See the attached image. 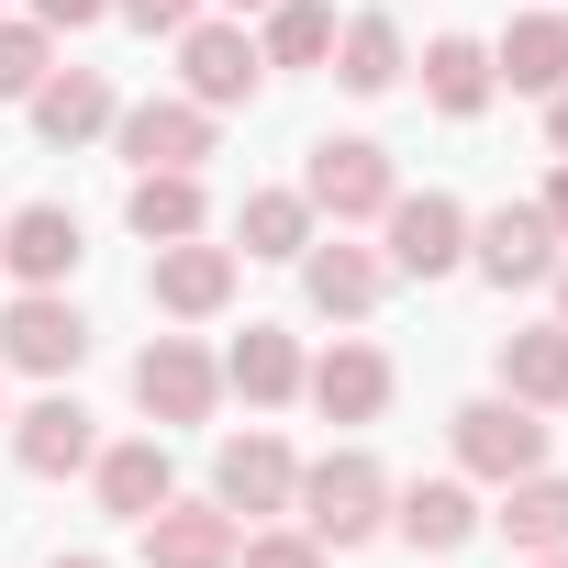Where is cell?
<instances>
[{
  "label": "cell",
  "instance_id": "cell-1",
  "mask_svg": "<svg viewBox=\"0 0 568 568\" xmlns=\"http://www.w3.org/2000/svg\"><path fill=\"white\" fill-rule=\"evenodd\" d=\"M302 535L313 546H368L379 524H390V468L368 457V446H335V457H313L302 468Z\"/></svg>",
  "mask_w": 568,
  "mask_h": 568
},
{
  "label": "cell",
  "instance_id": "cell-2",
  "mask_svg": "<svg viewBox=\"0 0 568 568\" xmlns=\"http://www.w3.org/2000/svg\"><path fill=\"white\" fill-rule=\"evenodd\" d=\"M390 190H402V179H390V145H368V134H324L313 168H302V201L335 212V223H379Z\"/></svg>",
  "mask_w": 568,
  "mask_h": 568
},
{
  "label": "cell",
  "instance_id": "cell-3",
  "mask_svg": "<svg viewBox=\"0 0 568 568\" xmlns=\"http://www.w3.org/2000/svg\"><path fill=\"white\" fill-rule=\"evenodd\" d=\"M446 435H457V468H468V479H490V490H501V479H524V468H546V424H535L513 390L457 402V424H446Z\"/></svg>",
  "mask_w": 568,
  "mask_h": 568
},
{
  "label": "cell",
  "instance_id": "cell-4",
  "mask_svg": "<svg viewBox=\"0 0 568 568\" xmlns=\"http://www.w3.org/2000/svg\"><path fill=\"white\" fill-rule=\"evenodd\" d=\"M291 490H302V457L278 446V435H256V424H245V435H223V446H212V501H223L234 524H245V513H291Z\"/></svg>",
  "mask_w": 568,
  "mask_h": 568
},
{
  "label": "cell",
  "instance_id": "cell-5",
  "mask_svg": "<svg viewBox=\"0 0 568 568\" xmlns=\"http://www.w3.org/2000/svg\"><path fill=\"white\" fill-rule=\"evenodd\" d=\"M90 357V324H79V302H57V291H23L12 313H0V368H23V379H68Z\"/></svg>",
  "mask_w": 568,
  "mask_h": 568
},
{
  "label": "cell",
  "instance_id": "cell-6",
  "mask_svg": "<svg viewBox=\"0 0 568 568\" xmlns=\"http://www.w3.org/2000/svg\"><path fill=\"white\" fill-rule=\"evenodd\" d=\"M468 267L490 291H535V278H557V223L535 201H501L490 223H468Z\"/></svg>",
  "mask_w": 568,
  "mask_h": 568
},
{
  "label": "cell",
  "instance_id": "cell-7",
  "mask_svg": "<svg viewBox=\"0 0 568 568\" xmlns=\"http://www.w3.org/2000/svg\"><path fill=\"white\" fill-rule=\"evenodd\" d=\"M390 267L402 278H446V267H468V212L446 201V190H390Z\"/></svg>",
  "mask_w": 568,
  "mask_h": 568
},
{
  "label": "cell",
  "instance_id": "cell-8",
  "mask_svg": "<svg viewBox=\"0 0 568 568\" xmlns=\"http://www.w3.org/2000/svg\"><path fill=\"white\" fill-rule=\"evenodd\" d=\"M134 402H145V424H212V402H223V368H212L190 335H156V346L134 357Z\"/></svg>",
  "mask_w": 568,
  "mask_h": 568
},
{
  "label": "cell",
  "instance_id": "cell-9",
  "mask_svg": "<svg viewBox=\"0 0 568 568\" xmlns=\"http://www.w3.org/2000/svg\"><path fill=\"white\" fill-rule=\"evenodd\" d=\"M179 79H190V101H201V112H234V101H256L267 57H256V34H245V23H190V34H179Z\"/></svg>",
  "mask_w": 568,
  "mask_h": 568
},
{
  "label": "cell",
  "instance_id": "cell-10",
  "mask_svg": "<svg viewBox=\"0 0 568 568\" xmlns=\"http://www.w3.org/2000/svg\"><path fill=\"white\" fill-rule=\"evenodd\" d=\"M134 535H145V568H234V546H245V524H234L223 501H179V490H168Z\"/></svg>",
  "mask_w": 568,
  "mask_h": 568
},
{
  "label": "cell",
  "instance_id": "cell-11",
  "mask_svg": "<svg viewBox=\"0 0 568 568\" xmlns=\"http://www.w3.org/2000/svg\"><path fill=\"white\" fill-rule=\"evenodd\" d=\"M145 302H156V313H179V324L223 313V302H234V245H201V234L156 245V267H145Z\"/></svg>",
  "mask_w": 568,
  "mask_h": 568
},
{
  "label": "cell",
  "instance_id": "cell-12",
  "mask_svg": "<svg viewBox=\"0 0 568 568\" xmlns=\"http://www.w3.org/2000/svg\"><path fill=\"white\" fill-rule=\"evenodd\" d=\"M112 134H123L134 168H201L212 156V112L201 101H134V112H112Z\"/></svg>",
  "mask_w": 568,
  "mask_h": 568
},
{
  "label": "cell",
  "instance_id": "cell-13",
  "mask_svg": "<svg viewBox=\"0 0 568 568\" xmlns=\"http://www.w3.org/2000/svg\"><path fill=\"white\" fill-rule=\"evenodd\" d=\"M0 267H12L23 291H57V278L79 267V212H57V201H23L12 223H0Z\"/></svg>",
  "mask_w": 568,
  "mask_h": 568
},
{
  "label": "cell",
  "instance_id": "cell-14",
  "mask_svg": "<svg viewBox=\"0 0 568 568\" xmlns=\"http://www.w3.org/2000/svg\"><path fill=\"white\" fill-rule=\"evenodd\" d=\"M112 112H123V101H112L101 68H45V79H34V134H45V145H90V134H112Z\"/></svg>",
  "mask_w": 568,
  "mask_h": 568
},
{
  "label": "cell",
  "instance_id": "cell-15",
  "mask_svg": "<svg viewBox=\"0 0 568 568\" xmlns=\"http://www.w3.org/2000/svg\"><path fill=\"white\" fill-rule=\"evenodd\" d=\"M302 390H313L324 424H368V413L390 402V357H379V346H324V357L302 368Z\"/></svg>",
  "mask_w": 568,
  "mask_h": 568
},
{
  "label": "cell",
  "instance_id": "cell-16",
  "mask_svg": "<svg viewBox=\"0 0 568 568\" xmlns=\"http://www.w3.org/2000/svg\"><path fill=\"white\" fill-rule=\"evenodd\" d=\"M12 457H23L34 479H68V468H90V457H101V435H90V413H79L68 390H45L34 413H12Z\"/></svg>",
  "mask_w": 568,
  "mask_h": 568
},
{
  "label": "cell",
  "instance_id": "cell-17",
  "mask_svg": "<svg viewBox=\"0 0 568 568\" xmlns=\"http://www.w3.org/2000/svg\"><path fill=\"white\" fill-rule=\"evenodd\" d=\"M90 479H101V513H112V524H145V513L179 490V468H168V446H156V435L101 446V457H90Z\"/></svg>",
  "mask_w": 568,
  "mask_h": 568
},
{
  "label": "cell",
  "instance_id": "cell-18",
  "mask_svg": "<svg viewBox=\"0 0 568 568\" xmlns=\"http://www.w3.org/2000/svg\"><path fill=\"white\" fill-rule=\"evenodd\" d=\"M302 291H313V313L357 324V313H379V291H390V267H379L368 245H302Z\"/></svg>",
  "mask_w": 568,
  "mask_h": 568
},
{
  "label": "cell",
  "instance_id": "cell-19",
  "mask_svg": "<svg viewBox=\"0 0 568 568\" xmlns=\"http://www.w3.org/2000/svg\"><path fill=\"white\" fill-rule=\"evenodd\" d=\"M490 90H501V79H490V45H479V34H435V45H424V101H435L446 123H479Z\"/></svg>",
  "mask_w": 568,
  "mask_h": 568
},
{
  "label": "cell",
  "instance_id": "cell-20",
  "mask_svg": "<svg viewBox=\"0 0 568 568\" xmlns=\"http://www.w3.org/2000/svg\"><path fill=\"white\" fill-rule=\"evenodd\" d=\"M390 524H402L424 557H457V546L479 535V501H468V479H413V490H390Z\"/></svg>",
  "mask_w": 568,
  "mask_h": 568
},
{
  "label": "cell",
  "instance_id": "cell-21",
  "mask_svg": "<svg viewBox=\"0 0 568 568\" xmlns=\"http://www.w3.org/2000/svg\"><path fill=\"white\" fill-rule=\"evenodd\" d=\"M490 79H501V90H524V101L568 90V23H557V12H524V23L490 45Z\"/></svg>",
  "mask_w": 568,
  "mask_h": 568
},
{
  "label": "cell",
  "instance_id": "cell-22",
  "mask_svg": "<svg viewBox=\"0 0 568 568\" xmlns=\"http://www.w3.org/2000/svg\"><path fill=\"white\" fill-rule=\"evenodd\" d=\"M123 223H134L145 245H179V234H201V168H134V190H123Z\"/></svg>",
  "mask_w": 568,
  "mask_h": 568
},
{
  "label": "cell",
  "instance_id": "cell-23",
  "mask_svg": "<svg viewBox=\"0 0 568 568\" xmlns=\"http://www.w3.org/2000/svg\"><path fill=\"white\" fill-rule=\"evenodd\" d=\"M223 390H245L256 413H278V402L302 390V346L278 335V324H245V335H234V357H223Z\"/></svg>",
  "mask_w": 568,
  "mask_h": 568
},
{
  "label": "cell",
  "instance_id": "cell-24",
  "mask_svg": "<svg viewBox=\"0 0 568 568\" xmlns=\"http://www.w3.org/2000/svg\"><path fill=\"white\" fill-rule=\"evenodd\" d=\"M501 390H513L524 413L568 402V324H524V335H501Z\"/></svg>",
  "mask_w": 568,
  "mask_h": 568
},
{
  "label": "cell",
  "instance_id": "cell-25",
  "mask_svg": "<svg viewBox=\"0 0 568 568\" xmlns=\"http://www.w3.org/2000/svg\"><path fill=\"white\" fill-rule=\"evenodd\" d=\"M524 557H546V546H568V479L557 468H524V479H501V513H490Z\"/></svg>",
  "mask_w": 568,
  "mask_h": 568
},
{
  "label": "cell",
  "instance_id": "cell-26",
  "mask_svg": "<svg viewBox=\"0 0 568 568\" xmlns=\"http://www.w3.org/2000/svg\"><path fill=\"white\" fill-rule=\"evenodd\" d=\"M402 68H413V57H402V23H390V12H357V23L335 34V79H346L357 101H379Z\"/></svg>",
  "mask_w": 568,
  "mask_h": 568
},
{
  "label": "cell",
  "instance_id": "cell-27",
  "mask_svg": "<svg viewBox=\"0 0 568 568\" xmlns=\"http://www.w3.org/2000/svg\"><path fill=\"white\" fill-rule=\"evenodd\" d=\"M234 245H245V256H302V245H313V201H302V190H245Z\"/></svg>",
  "mask_w": 568,
  "mask_h": 568
},
{
  "label": "cell",
  "instance_id": "cell-28",
  "mask_svg": "<svg viewBox=\"0 0 568 568\" xmlns=\"http://www.w3.org/2000/svg\"><path fill=\"white\" fill-rule=\"evenodd\" d=\"M256 57H267V68H324V57H335V12H324V0H267Z\"/></svg>",
  "mask_w": 568,
  "mask_h": 568
},
{
  "label": "cell",
  "instance_id": "cell-29",
  "mask_svg": "<svg viewBox=\"0 0 568 568\" xmlns=\"http://www.w3.org/2000/svg\"><path fill=\"white\" fill-rule=\"evenodd\" d=\"M45 68H57L45 57V23H0V101H34Z\"/></svg>",
  "mask_w": 568,
  "mask_h": 568
},
{
  "label": "cell",
  "instance_id": "cell-30",
  "mask_svg": "<svg viewBox=\"0 0 568 568\" xmlns=\"http://www.w3.org/2000/svg\"><path fill=\"white\" fill-rule=\"evenodd\" d=\"M234 568H324V546H313L302 524H291V535H245V546H234Z\"/></svg>",
  "mask_w": 568,
  "mask_h": 568
},
{
  "label": "cell",
  "instance_id": "cell-31",
  "mask_svg": "<svg viewBox=\"0 0 568 568\" xmlns=\"http://www.w3.org/2000/svg\"><path fill=\"white\" fill-rule=\"evenodd\" d=\"M112 12H123L134 34H190V23H201V0H112Z\"/></svg>",
  "mask_w": 568,
  "mask_h": 568
},
{
  "label": "cell",
  "instance_id": "cell-32",
  "mask_svg": "<svg viewBox=\"0 0 568 568\" xmlns=\"http://www.w3.org/2000/svg\"><path fill=\"white\" fill-rule=\"evenodd\" d=\"M101 12H112V0H34V23H45V34H79V23H101Z\"/></svg>",
  "mask_w": 568,
  "mask_h": 568
},
{
  "label": "cell",
  "instance_id": "cell-33",
  "mask_svg": "<svg viewBox=\"0 0 568 568\" xmlns=\"http://www.w3.org/2000/svg\"><path fill=\"white\" fill-rule=\"evenodd\" d=\"M546 223H557V245H568V156H557V179H546V201H535Z\"/></svg>",
  "mask_w": 568,
  "mask_h": 568
},
{
  "label": "cell",
  "instance_id": "cell-34",
  "mask_svg": "<svg viewBox=\"0 0 568 568\" xmlns=\"http://www.w3.org/2000/svg\"><path fill=\"white\" fill-rule=\"evenodd\" d=\"M546 145L568 156V90H546Z\"/></svg>",
  "mask_w": 568,
  "mask_h": 568
},
{
  "label": "cell",
  "instance_id": "cell-35",
  "mask_svg": "<svg viewBox=\"0 0 568 568\" xmlns=\"http://www.w3.org/2000/svg\"><path fill=\"white\" fill-rule=\"evenodd\" d=\"M557 324H568V256H557Z\"/></svg>",
  "mask_w": 568,
  "mask_h": 568
},
{
  "label": "cell",
  "instance_id": "cell-36",
  "mask_svg": "<svg viewBox=\"0 0 568 568\" xmlns=\"http://www.w3.org/2000/svg\"><path fill=\"white\" fill-rule=\"evenodd\" d=\"M524 568H568V546H546V557H524Z\"/></svg>",
  "mask_w": 568,
  "mask_h": 568
},
{
  "label": "cell",
  "instance_id": "cell-37",
  "mask_svg": "<svg viewBox=\"0 0 568 568\" xmlns=\"http://www.w3.org/2000/svg\"><path fill=\"white\" fill-rule=\"evenodd\" d=\"M57 568H112V557H57Z\"/></svg>",
  "mask_w": 568,
  "mask_h": 568
},
{
  "label": "cell",
  "instance_id": "cell-38",
  "mask_svg": "<svg viewBox=\"0 0 568 568\" xmlns=\"http://www.w3.org/2000/svg\"><path fill=\"white\" fill-rule=\"evenodd\" d=\"M234 12H267V0H234Z\"/></svg>",
  "mask_w": 568,
  "mask_h": 568
},
{
  "label": "cell",
  "instance_id": "cell-39",
  "mask_svg": "<svg viewBox=\"0 0 568 568\" xmlns=\"http://www.w3.org/2000/svg\"><path fill=\"white\" fill-rule=\"evenodd\" d=\"M0 424H12V413H0Z\"/></svg>",
  "mask_w": 568,
  "mask_h": 568
}]
</instances>
